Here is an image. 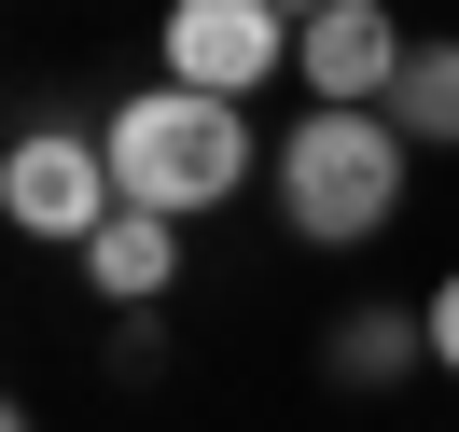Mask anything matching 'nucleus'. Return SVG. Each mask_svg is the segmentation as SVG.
Wrapping results in <instances>:
<instances>
[{
	"label": "nucleus",
	"instance_id": "obj_1",
	"mask_svg": "<svg viewBox=\"0 0 459 432\" xmlns=\"http://www.w3.org/2000/svg\"><path fill=\"white\" fill-rule=\"evenodd\" d=\"M98 140H112L126 209H168V224H195V209H223L237 181H251V112L209 98V84H140V98H112Z\"/></svg>",
	"mask_w": 459,
	"mask_h": 432
},
{
	"label": "nucleus",
	"instance_id": "obj_2",
	"mask_svg": "<svg viewBox=\"0 0 459 432\" xmlns=\"http://www.w3.org/2000/svg\"><path fill=\"white\" fill-rule=\"evenodd\" d=\"M403 154L418 140H403L390 112H334V98H320V112L279 140V224L307 237V251H362V237L403 209Z\"/></svg>",
	"mask_w": 459,
	"mask_h": 432
},
{
	"label": "nucleus",
	"instance_id": "obj_3",
	"mask_svg": "<svg viewBox=\"0 0 459 432\" xmlns=\"http://www.w3.org/2000/svg\"><path fill=\"white\" fill-rule=\"evenodd\" d=\"M112 209H126V181H112V140L98 126H14V154H0V224L14 237L84 251Z\"/></svg>",
	"mask_w": 459,
	"mask_h": 432
},
{
	"label": "nucleus",
	"instance_id": "obj_4",
	"mask_svg": "<svg viewBox=\"0 0 459 432\" xmlns=\"http://www.w3.org/2000/svg\"><path fill=\"white\" fill-rule=\"evenodd\" d=\"M168 84H209V98H251L292 70V14L279 0H168Z\"/></svg>",
	"mask_w": 459,
	"mask_h": 432
},
{
	"label": "nucleus",
	"instance_id": "obj_5",
	"mask_svg": "<svg viewBox=\"0 0 459 432\" xmlns=\"http://www.w3.org/2000/svg\"><path fill=\"white\" fill-rule=\"evenodd\" d=\"M403 57H418V42L390 29V0H334V14L292 29V70H307V98H334V112H390Z\"/></svg>",
	"mask_w": 459,
	"mask_h": 432
},
{
	"label": "nucleus",
	"instance_id": "obj_6",
	"mask_svg": "<svg viewBox=\"0 0 459 432\" xmlns=\"http://www.w3.org/2000/svg\"><path fill=\"white\" fill-rule=\"evenodd\" d=\"M84 279L112 293V307H153V293L181 279V224L168 209H112V224L84 237Z\"/></svg>",
	"mask_w": 459,
	"mask_h": 432
},
{
	"label": "nucleus",
	"instance_id": "obj_7",
	"mask_svg": "<svg viewBox=\"0 0 459 432\" xmlns=\"http://www.w3.org/2000/svg\"><path fill=\"white\" fill-rule=\"evenodd\" d=\"M418 348H431V307H348V321H334V348H320V363H334L348 391H390V376L418 363Z\"/></svg>",
	"mask_w": 459,
	"mask_h": 432
},
{
	"label": "nucleus",
	"instance_id": "obj_8",
	"mask_svg": "<svg viewBox=\"0 0 459 432\" xmlns=\"http://www.w3.org/2000/svg\"><path fill=\"white\" fill-rule=\"evenodd\" d=\"M390 126L418 154H459V42H418L403 57V84H390Z\"/></svg>",
	"mask_w": 459,
	"mask_h": 432
},
{
	"label": "nucleus",
	"instance_id": "obj_9",
	"mask_svg": "<svg viewBox=\"0 0 459 432\" xmlns=\"http://www.w3.org/2000/svg\"><path fill=\"white\" fill-rule=\"evenodd\" d=\"M431 363L459 376V265H446V279H431Z\"/></svg>",
	"mask_w": 459,
	"mask_h": 432
},
{
	"label": "nucleus",
	"instance_id": "obj_10",
	"mask_svg": "<svg viewBox=\"0 0 459 432\" xmlns=\"http://www.w3.org/2000/svg\"><path fill=\"white\" fill-rule=\"evenodd\" d=\"M279 14H292V29H307V14H334V0H279Z\"/></svg>",
	"mask_w": 459,
	"mask_h": 432
},
{
	"label": "nucleus",
	"instance_id": "obj_11",
	"mask_svg": "<svg viewBox=\"0 0 459 432\" xmlns=\"http://www.w3.org/2000/svg\"><path fill=\"white\" fill-rule=\"evenodd\" d=\"M0 432H29V419H0Z\"/></svg>",
	"mask_w": 459,
	"mask_h": 432
}]
</instances>
